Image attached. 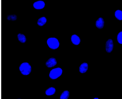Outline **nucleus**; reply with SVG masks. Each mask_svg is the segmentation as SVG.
I'll use <instances>...</instances> for the list:
<instances>
[{"label": "nucleus", "instance_id": "nucleus-11", "mask_svg": "<svg viewBox=\"0 0 122 99\" xmlns=\"http://www.w3.org/2000/svg\"><path fill=\"white\" fill-rule=\"evenodd\" d=\"M56 91L55 88L51 87L47 89L45 91L46 94L47 96H50L55 94Z\"/></svg>", "mask_w": 122, "mask_h": 99}, {"label": "nucleus", "instance_id": "nucleus-9", "mask_svg": "<svg viewBox=\"0 0 122 99\" xmlns=\"http://www.w3.org/2000/svg\"><path fill=\"white\" fill-rule=\"evenodd\" d=\"M88 68V65L86 63H84L81 64L79 68V71L81 73L86 72Z\"/></svg>", "mask_w": 122, "mask_h": 99}, {"label": "nucleus", "instance_id": "nucleus-13", "mask_svg": "<svg viewBox=\"0 0 122 99\" xmlns=\"http://www.w3.org/2000/svg\"><path fill=\"white\" fill-rule=\"evenodd\" d=\"M115 16L118 20H122V11L120 10H116L115 12Z\"/></svg>", "mask_w": 122, "mask_h": 99}, {"label": "nucleus", "instance_id": "nucleus-1", "mask_svg": "<svg viewBox=\"0 0 122 99\" xmlns=\"http://www.w3.org/2000/svg\"><path fill=\"white\" fill-rule=\"evenodd\" d=\"M19 69L23 75H27L29 74L31 71V68L30 64L27 62H24L20 66Z\"/></svg>", "mask_w": 122, "mask_h": 99}, {"label": "nucleus", "instance_id": "nucleus-17", "mask_svg": "<svg viewBox=\"0 0 122 99\" xmlns=\"http://www.w3.org/2000/svg\"><path fill=\"white\" fill-rule=\"evenodd\" d=\"M94 99H99V98H94Z\"/></svg>", "mask_w": 122, "mask_h": 99}, {"label": "nucleus", "instance_id": "nucleus-4", "mask_svg": "<svg viewBox=\"0 0 122 99\" xmlns=\"http://www.w3.org/2000/svg\"><path fill=\"white\" fill-rule=\"evenodd\" d=\"M106 50L108 53L111 52L113 48V43L112 40L109 39L106 42L105 44Z\"/></svg>", "mask_w": 122, "mask_h": 99}, {"label": "nucleus", "instance_id": "nucleus-3", "mask_svg": "<svg viewBox=\"0 0 122 99\" xmlns=\"http://www.w3.org/2000/svg\"><path fill=\"white\" fill-rule=\"evenodd\" d=\"M62 73V70L60 68H54L50 71L49 76L52 79H55L60 77Z\"/></svg>", "mask_w": 122, "mask_h": 99}, {"label": "nucleus", "instance_id": "nucleus-16", "mask_svg": "<svg viewBox=\"0 0 122 99\" xmlns=\"http://www.w3.org/2000/svg\"><path fill=\"white\" fill-rule=\"evenodd\" d=\"M122 32H120L118 34L117 36V40L118 42L120 44H122Z\"/></svg>", "mask_w": 122, "mask_h": 99}, {"label": "nucleus", "instance_id": "nucleus-7", "mask_svg": "<svg viewBox=\"0 0 122 99\" xmlns=\"http://www.w3.org/2000/svg\"><path fill=\"white\" fill-rule=\"evenodd\" d=\"M104 21L102 17L99 18L96 22V26L98 29H101L104 26Z\"/></svg>", "mask_w": 122, "mask_h": 99}, {"label": "nucleus", "instance_id": "nucleus-2", "mask_svg": "<svg viewBox=\"0 0 122 99\" xmlns=\"http://www.w3.org/2000/svg\"><path fill=\"white\" fill-rule=\"evenodd\" d=\"M48 45L50 48L52 49L57 48L59 46V43L58 40L55 37H50L47 41Z\"/></svg>", "mask_w": 122, "mask_h": 99}, {"label": "nucleus", "instance_id": "nucleus-5", "mask_svg": "<svg viewBox=\"0 0 122 99\" xmlns=\"http://www.w3.org/2000/svg\"><path fill=\"white\" fill-rule=\"evenodd\" d=\"M57 63L56 60L55 58L51 57L49 58L46 62V65L47 67L50 68L55 66Z\"/></svg>", "mask_w": 122, "mask_h": 99}, {"label": "nucleus", "instance_id": "nucleus-12", "mask_svg": "<svg viewBox=\"0 0 122 99\" xmlns=\"http://www.w3.org/2000/svg\"><path fill=\"white\" fill-rule=\"evenodd\" d=\"M18 40L21 43H24L26 41V39L25 36L23 34L19 33L17 35Z\"/></svg>", "mask_w": 122, "mask_h": 99}, {"label": "nucleus", "instance_id": "nucleus-10", "mask_svg": "<svg viewBox=\"0 0 122 99\" xmlns=\"http://www.w3.org/2000/svg\"><path fill=\"white\" fill-rule=\"evenodd\" d=\"M47 19L45 17H42L38 19L37 21V24L40 26H42L46 23Z\"/></svg>", "mask_w": 122, "mask_h": 99}, {"label": "nucleus", "instance_id": "nucleus-6", "mask_svg": "<svg viewBox=\"0 0 122 99\" xmlns=\"http://www.w3.org/2000/svg\"><path fill=\"white\" fill-rule=\"evenodd\" d=\"M33 5L34 8L36 9H41L44 7L45 3L43 1L39 0L34 3Z\"/></svg>", "mask_w": 122, "mask_h": 99}, {"label": "nucleus", "instance_id": "nucleus-8", "mask_svg": "<svg viewBox=\"0 0 122 99\" xmlns=\"http://www.w3.org/2000/svg\"><path fill=\"white\" fill-rule=\"evenodd\" d=\"M71 40L72 43L75 45H79L81 42L79 37L75 34L71 36Z\"/></svg>", "mask_w": 122, "mask_h": 99}, {"label": "nucleus", "instance_id": "nucleus-15", "mask_svg": "<svg viewBox=\"0 0 122 99\" xmlns=\"http://www.w3.org/2000/svg\"><path fill=\"white\" fill-rule=\"evenodd\" d=\"M6 18L9 21H14L16 20L17 19V16L15 14L10 15L7 16Z\"/></svg>", "mask_w": 122, "mask_h": 99}, {"label": "nucleus", "instance_id": "nucleus-14", "mask_svg": "<svg viewBox=\"0 0 122 99\" xmlns=\"http://www.w3.org/2000/svg\"><path fill=\"white\" fill-rule=\"evenodd\" d=\"M69 96V92L67 90L63 91L61 94L60 99H67Z\"/></svg>", "mask_w": 122, "mask_h": 99}]
</instances>
